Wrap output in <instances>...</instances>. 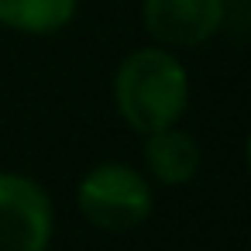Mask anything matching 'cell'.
<instances>
[{
    "label": "cell",
    "mask_w": 251,
    "mask_h": 251,
    "mask_svg": "<svg viewBox=\"0 0 251 251\" xmlns=\"http://www.w3.org/2000/svg\"><path fill=\"white\" fill-rule=\"evenodd\" d=\"M114 110L134 134L172 127L189 110V73L165 45L131 49L114 69Z\"/></svg>",
    "instance_id": "obj_1"
},
{
    "label": "cell",
    "mask_w": 251,
    "mask_h": 251,
    "mask_svg": "<svg viewBox=\"0 0 251 251\" xmlns=\"http://www.w3.org/2000/svg\"><path fill=\"white\" fill-rule=\"evenodd\" d=\"M76 210L103 234H127L151 217L155 186L127 162H100L76 182Z\"/></svg>",
    "instance_id": "obj_2"
},
{
    "label": "cell",
    "mask_w": 251,
    "mask_h": 251,
    "mask_svg": "<svg viewBox=\"0 0 251 251\" xmlns=\"http://www.w3.org/2000/svg\"><path fill=\"white\" fill-rule=\"evenodd\" d=\"M55 237V206L49 189L0 169V251H49Z\"/></svg>",
    "instance_id": "obj_3"
},
{
    "label": "cell",
    "mask_w": 251,
    "mask_h": 251,
    "mask_svg": "<svg viewBox=\"0 0 251 251\" xmlns=\"http://www.w3.org/2000/svg\"><path fill=\"white\" fill-rule=\"evenodd\" d=\"M227 0H141V28L172 52L200 49L220 35Z\"/></svg>",
    "instance_id": "obj_4"
},
{
    "label": "cell",
    "mask_w": 251,
    "mask_h": 251,
    "mask_svg": "<svg viewBox=\"0 0 251 251\" xmlns=\"http://www.w3.org/2000/svg\"><path fill=\"white\" fill-rule=\"evenodd\" d=\"M145 172L151 182L158 186H189L196 176H200V165H203V148H200V138L179 124L172 127H162V131H151L145 134Z\"/></svg>",
    "instance_id": "obj_5"
},
{
    "label": "cell",
    "mask_w": 251,
    "mask_h": 251,
    "mask_svg": "<svg viewBox=\"0 0 251 251\" xmlns=\"http://www.w3.org/2000/svg\"><path fill=\"white\" fill-rule=\"evenodd\" d=\"M79 14V0H0V28L28 38L66 31Z\"/></svg>",
    "instance_id": "obj_6"
},
{
    "label": "cell",
    "mask_w": 251,
    "mask_h": 251,
    "mask_svg": "<svg viewBox=\"0 0 251 251\" xmlns=\"http://www.w3.org/2000/svg\"><path fill=\"white\" fill-rule=\"evenodd\" d=\"M244 169L251 176V127H248V138H244Z\"/></svg>",
    "instance_id": "obj_7"
},
{
    "label": "cell",
    "mask_w": 251,
    "mask_h": 251,
    "mask_svg": "<svg viewBox=\"0 0 251 251\" xmlns=\"http://www.w3.org/2000/svg\"><path fill=\"white\" fill-rule=\"evenodd\" d=\"M227 4H230V0H227Z\"/></svg>",
    "instance_id": "obj_8"
}]
</instances>
